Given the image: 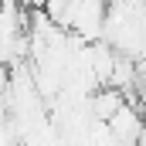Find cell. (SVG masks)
Masks as SVG:
<instances>
[{
	"label": "cell",
	"instance_id": "obj_1",
	"mask_svg": "<svg viewBox=\"0 0 146 146\" xmlns=\"http://www.w3.org/2000/svg\"><path fill=\"white\" fill-rule=\"evenodd\" d=\"M109 129L115 133V139H119V143H126V146H139L146 122L139 119V112L126 102V106H122V109H119V112L109 119Z\"/></svg>",
	"mask_w": 146,
	"mask_h": 146
}]
</instances>
